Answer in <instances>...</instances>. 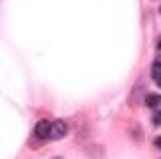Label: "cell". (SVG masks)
Listing matches in <instances>:
<instances>
[{"label": "cell", "instance_id": "1", "mask_svg": "<svg viewBox=\"0 0 161 159\" xmlns=\"http://www.w3.org/2000/svg\"><path fill=\"white\" fill-rule=\"evenodd\" d=\"M67 131H69V125L63 121V119H58V121H54L53 127H50V137L48 139H63L67 135Z\"/></svg>", "mask_w": 161, "mask_h": 159}, {"label": "cell", "instance_id": "2", "mask_svg": "<svg viewBox=\"0 0 161 159\" xmlns=\"http://www.w3.org/2000/svg\"><path fill=\"white\" fill-rule=\"evenodd\" d=\"M50 127H53V123H48L47 119H42V121H38L36 127H34V135H36L38 139L50 137Z\"/></svg>", "mask_w": 161, "mask_h": 159}, {"label": "cell", "instance_id": "3", "mask_svg": "<svg viewBox=\"0 0 161 159\" xmlns=\"http://www.w3.org/2000/svg\"><path fill=\"white\" fill-rule=\"evenodd\" d=\"M151 77H153L155 85L161 87V63H155L153 67H151Z\"/></svg>", "mask_w": 161, "mask_h": 159}, {"label": "cell", "instance_id": "4", "mask_svg": "<svg viewBox=\"0 0 161 159\" xmlns=\"http://www.w3.org/2000/svg\"><path fill=\"white\" fill-rule=\"evenodd\" d=\"M145 103H147L149 107H157L159 103H161V97H157V95H149V97H147V101H145Z\"/></svg>", "mask_w": 161, "mask_h": 159}, {"label": "cell", "instance_id": "5", "mask_svg": "<svg viewBox=\"0 0 161 159\" xmlns=\"http://www.w3.org/2000/svg\"><path fill=\"white\" fill-rule=\"evenodd\" d=\"M153 123H155V125H159V123H161V111L153 115Z\"/></svg>", "mask_w": 161, "mask_h": 159}, {"label": "cell", "instance_id": "6", "mask_svg": "<svg viewBox=\"0 0 161 159\" xmlns=\"http://www.w3.org/2000/svg\"><path fill=\"white\" fill-rule=\"evenodd\" d=\"M155 147H159V149H161V137L155 139Z\"/></svg>", "mask_w": 161, "mask_h": 159}, {"label": "cell", "instance_id": "7", "mask_svg": "<svg viewBox=\"0 0 161 159\" xmlns=\"http://www.w3.org/2000/svg\"><path fill=\"white\" fill-rule=\"evenodd\" d=\"M159 52H161V41H159Z\"/></svg>", "mask_w": 161, "mask_h": 159}, {"label": "cell", "instance_id": "8", "mask_svg": "<svg viewBox=\"0 0 161 159\" xmlns=\"http://www.w3.org/2000/svg\"><path fill=\"white\" fill-rule=\"evenodd\" d=\"M57 159H60V157H57Z\"/></svg>", "mask_w": 161, "mask_h": 159}]
</instances>
